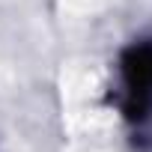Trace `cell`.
<instances>
[{
    "mask_svg": "<svg viewBox=\"0 0 152 152\" xmlns=\"http://www.w3.org/2000/svg\"><path fill=\"white\" fill-rule=\"evenodd\" d=\"M116 110L122 119L143 131L152 125V36L134 39L119 51L116 60Z\"/></svg>",
    "mask_w": 152,
    "mask_h": 152,
    "instance_id": "1",
    "label": "cell"
}]
</instances>
